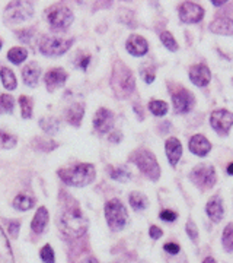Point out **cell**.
Wrapping results in <instances>:
<instances>
[{"instance_id": "6da1fadb", "label": "cell", "mask_w": 233, "mask_h": 263, "mask_svg": "<svg viewBox=\"0 0 233 263\" xmlns=\"http://www.w3.org/2000/svg\"><path fill=\"white\" fill-rule=\"evenodd\" d=\"M60 231L69 238H79L88 230V219L77 206L66 208L58 219Z\"/></svg>"}, {"instance_id": "7a4b0ae2", "label": "cell", "mask_w": 233, "mask_h": 263, "mask_svg": "<svg viewBox=\"0 0 233 263\" xmlns=\"http://www.w3.org/2000/svg\"><path fill=\"white\" fill-rule=\"evenodd\" d=\"M95 174L96 173L92 164H77V165L61 168L58 171L60 179L63 180L66 184L73 186V187H83L86 184L92 183Z\"/></svg>"}, {"instance_id": "3957f363", "label": "cell", "mask_w": 233, "mask_h": 263, "mask_svg": "<svg viewBox=\"0 0 233 263\" xmlns=\"http://www.w3.org/2000/svg\"><path fill=\"white\" fill-rule=\"evenodd\" d=\"M111 85L114 92L118 95L120 98L129 97L134 91V76L131 70L124 65L122 62H115L114 70H112Z\"/></svg>"}, {"instance_id": "277c9868", "label": "cell", "mask_w": 233, "mask_h": 263, "mask_svg": "<svg viewBox=\"0 0 233 263\" xmlns=\"http://www.w3.org/2000/svg\"><path fill=\"white\" fill-rule=\"evenodd\" d=\"M105 218L112 231H120L127 224V209L118 199H111L105 205Z\"/></svg>"}, {"instance_id": "5b68a950", "label": "cell", "mask_w": 233, "mask_h": 263, "mask_svg": "<svg viewBox=\"0 0 233 263\" xmlns=\"http://www.w3.org/2000/svg\"><path fill=\"white\" fill-rule=\"evenodd\" d=\"M47 19L54 31H65L73 22V12L65 5H54L47 10Z\"/></svg>"}, {"instance_id": "8992f818", "label": "cell", "mask_w": 233, "mask_h": 263, "mask_svg": "<svg viewBox=\"0 0 233 263\" xmlns=\"http://www.w3.org/2000/svg\"><path fill=\"white\" fill-rule=\"evenodd\" d=\"M131 160L134 161V164L140 168V171L147 176L150 180H158L160 176V168L155 155L149 151H137Z\"/></svg>"}, {"instance_id": "52a82bcc", "label": "cell", "mask_w": 233, "mask_h": 263, "mask_svg": "<svg viewBox=\"0 0 233 263\" xmlns=\"http://www.w3.org/2000/svg\"><path fill=\"white\" fill-rule=\"evenodd\" d=\"M34 15V8L29 2L16 0L8 5L5 10V21L9 24H20L25 22Z\"/></svg>"}, {"instance_id": "ba28073f", "label": "cell", "mask_w": 233, "mask_h": 263, "mask_svg": "<svg viewBox=\"0 0 233 263\" xmlns=\"http://www.w3.org/2000/svg\"><path fill=\"white\" fill-rule=\"evenodd\" d=\"M72 44H73V40H67V38L43 37L39 43V51L44 56H61L70 48Z\"/></svg>"}, {"instance_id": "9c48e42d", "label": "cell", "mask_w": 233, "mask_h": 263, "mask_svg": "<svg viewBox=\"0 0 233 263\" xmlns=\"http://www.w3.org/2000/svg\"><path fill=\"white\" fill-rule=\"evenodd\" d=\"M191 180L198 187L210 189L216 183V170L211 165H198L191 173Z\"/></svg>"}, {"instance_id": "30bf717a", "label": "cell", "mask_w": 233, "mask_h": 263, "mask_svg": "<svg viewBox=\"0 0 233 263\" xmlns=\"http://www.w3.org/2000/svg\"><path fill=\"white\" fill-rule=\"evenodd\" d=\"M203 16H204V9L197 3L185 2L179 8V18L184 24H197L203 19Z\"/></svg>"}, {"instance_id": "8fae6325", "label": "cell", "mask_w": 233, "mask_h": 263, "mask_svg": "<svg viewBox=\"0 0 233 263\" xmlns=\"http://www.w3.org/2000/svg\"><path fill=\"white\" fill-rule=\"evenodd\" d=\"M211 126L215 127L216 130L219 132L220 135H226L229 133L230 127L233 124V113H229L226 110H217L211 114Z\"/></svg>"}, {"instance_id": "7c38bea8", "label": "cell", "mask_w": 233, "mask_h": 263, "mask_svg": "<svg viewBox=\"0 0 233 263\" xmlns=\"http://www.w3.org/2000/svg\"><path fill=\"white\" fill-rule=\"evenodd\" d=\"M93 126H95V129L99 133L110 132L112 129V126H114V114L110 110H107V108H99L96 111V114H95Z\"/></svg>"}, {"instance_id": "4fadbf2b", "label": "cell", "mask_w": 233, "mask_h": 263, "mask_svg": "<svg viewBox=\"0 0 233 263\" xmlns=\"http://www.w3.org/2000/svg\"><path fill=\"white\" fill-rule=\"evenodd\" d=\"M172 101L177 113H188L194 105V97L186 89H181L179 92L172 95Z\"/></svg>"}, {"instance_id": "5bb4252c", "label": "cell", "mask_w": 233, "mask_h": 263, "mask_svg": "<svg viewBox=\"0 0 233 263\" xmlns=\"http://www.w3.org/2000/svg\"><path fill=\"white\" fill-rule=\"evenodd\" d=\"M125 47H127V51L133 54V56H144L149 50V44L147 41L140 35H131L127 43H125Z\"/></svg>"}, {"instance_id": "9a60e30c", "label": "cell", "mask_w": 233, "mask_h": 263, "mask_svg": "<svg viewBox=\"0 0 233 263\" xmlns=\"http://www.w3.org/2000/svg\"><path fill=\"white\" fill-rule=\"evenodd\" d=\"M189 79L197 86H205L211 79V73L205 65H196L189 69Z\"/></svg>"}, {"instance_id": "2e32d148", "label": "cell", "mask_w": 233, "mask_h": 263, "mask_svg": "<svg viewBox=\"0 0 233 263\" xmlns=\"http://www.w3.org/2000/svg\"><path fill=\"white\" fill-rule=\"evenodd\" d=\"M67 79V73L63 69H51L46 75V86L50 92H53L54 89L63 86Z\"/></svg>"}, {"instance_id": "e0dca14e", "label": "cell", "mask_w": 233, "mask_h": 263, "mask_svg": "<svg viewBox=\"0 0 233 263\" xmlns=\"http://www.w3.org/2000/svg\"><path fill=\"white\" fill-rule=\"evenodd\" d=\"M189 149L198 157H205L211 149V143L207 141L203 135H196L189 141Z\"/></svg>"}, {"instance_id": "ac0fdd59", "label": "cell", "mask_w": 233, "mask_h": 263, "mask_svg": "<svg viewBox=\"0 0 233 263\" xmlns=\"http://www.w3.org/2000/svg\"><path fill=\"white\" fill-rule=\"evenodd\" d=\"M205 212L213 222H220L223 218V203L220 197H211L205 206Z\"/></svg>"}, {"instance_id": "d6986e66", "label": "cell", "mask_w": 233, "mask_h": 263, "mask_svg": "<svg viewBox=\"0 0 233 263\" xmlns=\"http://www.w3.org/2000/svg\"><path fill=\"white\" fill-rule=\"evenodd\" d=\"M165 148H166V155H168L171 165L175 167L179 158H181V155H182V145H181V142L178 141L177 138H171V139L166 141Z\"/></svg>"}, {"instance_id": "ffe728a7", "label": "cell", "mask_w": 233, "mask_h": 263, "mask_svg": "<svg viewBox=\"0 0 233 263\" xmlns=\"http://www.w3.org/2000/svg\"><path fill=\"white\" fill-rule=\"evenodd\" d=\"M41 75V69L35 62H31L28 65L24 67L22 70V78H24V82L28 85V86H35Z\"/></svg>"}, {"instance_id": "44dd1931", "label": "cell", "mask_w": 233, "mask_h": 263, "mask_svg": "<svg viewBox=\"0 0 233 263\" xmlns=\"http://www.w3.org/2000/svg\"><path fill=\"white\" fill-rule=\"evenodd\" d=\"M47 222H48V211L44 206H41L32 218L31 228L35 234H43V231L46 230Z\"/></svg>"}, {"instance_id": "7402d4cb", "label": "cell", "mask_w": 233, "mask_h": 263, "mask_svg": "<svg viewBox=\"0 0 233 263\" xmlns=\"http://www.w3.org/2000/svg\"><path fill=\"white\" fill-rule=\"evenodd\" d=\"M210 29L220 35H233V21L229 18H217L210 24Z\"/></svg>"}, {"instance_id": "603a6c76", "label": "cell", "mask_w": 233, "mask_h": 263, "mask_svg": "<svg viewBox=\"0 0 233 263\" xmlns=\"http://www.w3.org/2000/svg\"><path fill=\"white\" fill-rule=\"evenodd\" d=\"M83 113H84V107L83 104L80 103H75L72 104L67 110H66V120L73 124V126H79L82 119H83Z\"/></svg>"}, {"instance_id": "cb8c5ba5", "label": "cell", "mask_w": 233, "mask_h": 263, "mask_svg": "<svg viewBox=\"0 0 233 263\" xmlns=\"http://www.w3.org/2000/svg\"><path fill=\"white\" fill-rule=\"evenodd\" d=\"M0 260L3 263H13L12 247H10L6 234L3 233L2 227H0Z\"/></svg>"}, {"instance_id": "d4e9b609", "label": "cell", "mask_w": 233, "mask_h": 263, "mask_svg": "<svg viewBox=\"0 0 233 263\" xmlns=\"http://www.w3.org/2000/svg\"><path fill=\"white\" fill-rule=\"evenodd\" d=\"M35 205V199L34 197L28 196V195H18V196L15 197V200H13V208L15 209H18V211H28L31 208Z\"/></svg>"}, {"instance_id": "484cf974", "label": "cell", "mask_w": 233, "mask_h": 263, "mask_svg": "<svg viewBox=\"0 0 233 263\" xmlns=\"http://www.w3.org/2000/svg\"><path fill=\"white\" fill-rule=\"evenodd\" d=\"M0 78H2V82H3V86L6 88V89H15L16 88V78H15V73L8 69V67H2V70H0Z\"/></svg>"}, {"instance_id": "4316f807", "label": "cell", "mask_w": 233, "mask_h": 263, "mask_svg": "<svg viewBox=\"0 0 233 263\" xmlns=\"http://www.w3.org/2000/svg\"><path fill=\"white\" fill-rule=\"evenodd\" d=\"M130 205L136 211H143L147 208L149 202H147V197L141 195L140 192H133L130 195Z\"/></svg>"}, {"instance_id": "83f0119b", "label": "cell", "mask_w": 233, "mask_h": 263, "mask_svg": "<svg viewBox=\"0 0 233 263\" xmlns=\"http://www.w3.org/2000/svg\"><path fill=\"white\" fill-rule=\"evenodd\" d=\"M28 57V51L24 47H13L8 53V59L15 65H20Z\"/></svg>"}, {"instance_id": "f1b7e54d", "label": "cell", "mask_w": 233, "mask_h": 263, "mask_svg": "<svg viewBox=\"0 0 233 263\" xmlns=\"http://www.w3.org/2000/svg\"><path fill=\"white\" fill-rule=\"evenodd\" d=\"M39 126H41L47 133H50V135H56L57 132L60 130V123L57 122L56 119H53V117L43 119V120L39 122Z\"/></svg>"}, {"instance_id": "f546056e", "label": "cell", "mask_w": 233, "mask_h": 263, "mask_svg": "<svg viewBox=\"0 0 233 263\" xmlns=\"http://www.w3.org/2000/svg\"><path fill=\"white\" fill-rule=\"evenodd\" d=\"M149 110L155 114V116L160 117V116H165V114L168 113V104L165 103V101L153 100V101H150Z\"/></svg>"}, {"instance_id": "4dcf8cb0", "label": "cell", "mask_w": 233, "mask_h": 263, "mask_svg": "<svg viewBox=\"0 0 233 263\" xmlns=\"http://www.w3.org/2000/svg\"><path fill=\"white\" fill-rule=\"evenodd\" d=\"M13 111V98L9 94L0 95V114H9Z\"/></svg>"}, {"instance_id": "1f68e13d", "label": "cell", "mask_w": 233, "mask_h": 263, "mask_svg": "<svg viewBox=\"0 0 233 263\" xmlns=\"http://www.w3.org/2000/svg\"><path fill=\"white\" fill-rule=\"evenodd\" d=\"M19 104H20V111L24 119H31L32 116V100L28 97H19Z\"/></svg>"}, {"instance_id": "d6a6232c", "label": "cell", "mask_w": 233, "mask_h": 263, "mask_svg": "<svg viewBox=\"0 0 233 263\" xmlns=\"http://www.w3.org/2000/svg\"><path fill=\"white\" fill-rule=\"evenodd\" d=\"M16 145V138L6 132L0 130V148L2 149H12Z\"/></svg>"}, {"instance_id": "836d02e7", "label": "cell", "mask_w": 233, "mask_h": 263, "mask_svg": "<svg viewBox=\"0 0 233 263\" xmlns=\"http://www.w3.org/2000/svg\"><path fill=\"white\" fill-rule=\"evenodd\" d=\"M223 246L224 250L233 252V224H229V226L224 228Z\"/></svg>"}, {"instance_id": "e575fe53", "label": "cell", "mask_w": 233, "mask_h": 263, "mask_svg": "<svg viewBox=\"0 0 233 263\" xmlns=\"http://www.w3.org/2000/svg\"><path fill=\"white\" fill-rule=\"evenodd\" d=\"M111 179L125 183V181H129V180H130V171L125 168V167H120V168L111 170Z\"/></svg>"}, {"instance_id": "d590c367", "label": "cell", "mask_w": 233, "mask_h": 263, "mask_svg": "<svg viewBox=\"0 0 233 263\" xmlns=\"http://www.w3.org/2000/svg\"><path fill=\"white\" fill-rule=\"evenodd\" d=\"M160 40H162L163 46L166 48H169L171 51H177L178 50V44L177 41H175V38H174V35H172L171 32H168V31H165V32L160 34Z\"/></svg>"}, {"instance_id": "8d00e7d4", "label": "cell", "mask_w": 233, "mask_h": 263, "mask_svg": "<svg viewBox=\"0 0 233 263\" xmlns=\"http://www.w3.org/2000/svg\"><path fill=\"white\" fill-rule=\"evenodd\" d=\"M155 75H156V70H155V66H143L141 67V78L147 82V84H152L155 81Z\"/></svg>"}, {"instance_id": "74e56055", "label": "cell", "mask_w": 233, "mask_h": 263, "mask_svg": "<svg viewBox=\"0 0 233 263\" xmlns=\"http://www.w3.org/2000/svg\"><path fill=\"white\" fill-rule=\"evenodd\" d=\"M39 256L44 263H54V252H53L51 246H44L39 252Z\"/></svg>"}, {"instance_id": "f35d334b", "label": "cell", "mask_w": 233, "mask_h": 263, "mask_svg": "<svg viewBox=\"0 0 233 263\" xmlns=\"http://www.w3.org/2000/svg\"><path fill=\"white\" fill-rule=\"evenodd\" d=\"M16 35H18V40H20L22 43L31 44L32 40L35 38V31L34 29H24V31H18Z\"/></svg>"}, {"instance_id": "ab89813d", "label": "cell", "mask_w": 233, "mask_h": 263, "mask_svg": "<svg viewBox=\"0 0 233 263\" xmlns=\"http://www.w3.org/2000/svg\"><path fill=\"white\" fill-rule=\"evenodd\" d=\"M19 228H20V222H19V221H10L9 224H8V231H9V234L12 235L13 238L18 237Z\"/></svg>"}, {"instance_id": "60d3db41", "label": "cell", "mask_w": 233, "mask_h": 263, "mask_svg": "<svg viewBox=\"0 0 233 263\" xmlns=\"http://www.w3.org/2000/svg\"><path fill=\"white\" fill-rule=\"evenodd\" d=\"M186 233H188V235H189V238L191 240H194V241H197V238H198V231H197V227L194 222H188L186 224Z\"/></svg>"}, {"instance_id": "b9f144b4", "label": "cell", "mask_w": 233, "mask_h": 263, "mask_svg": "<svg viewBox=\"0 0 233 263\" xmlns=\"http://www.w3.org/2000/svg\"><path fill=\"white\" fill-rule=\"evenodd\" d=\"M177 218L178 215L174 211H162V212H160V219H163V221H166V222H172V221H175Z\"/></svg>"}, {"instance_id": "7bdbcfd3", "label": "cell", "mask_w": 233, "mask_h": 263, "mask_svg": "<svg viewBox=\"0 0 233 263\" xmlns=\"http://www.w3.org/2000/svg\"><path fill=\"white\" fill-rule=\"evenodd\" d=\"M163 249L171 254H178L179 253V246L177 243H166V245L163 246Z\"/></svg>"}, {"instance_id": "ee69618b", "label": "cell", "mask_w": 233, "mask_h": 263, "mask_svg": "<svg viewBox=\"0 0 233 263\" xmlns=\"http://www.w3.org/2000/svg\"><path fill=\"white\" fill-rule=\"evenodd\" d=\"M149 233H150V237L152 238H160L162 237V230L160 228H158L156 226H153V227H150V230H149Z\"/></svg>"}, {"instance_id": "f6af8a7d", "label": "cell", "mask_w": 233, "mask_h": 263, "mask_svg": "<svg viewBox=\"0 0 233 263\" xmlns=\"http://www.w3.org/2000/svg\"><path fill=\"white\" fill-rule=\"evenodd\" d=\"M89 62H91V56H82L79 59V62H77V66H79L82 70H84V69L88 67V65H89Z\"/></svg>"}, {"instance_id": "bcb514c9", "label": "cell", "mask_w": 233, "mask_h": 263, "mask_svg": "<svg viewBox=\"0 0 233 263\" xmlns=\"http://www.w3.org/2000/svg\"><path fill=\"white\" fill-rule=\"evenodd\" d=\"M120 138H121V133L118 132V133H114V135H111V136H110V141L120 142Z\"/></svg>"}, {"instance_id": "7dc6e473", "label": "cell", "mask_w": 233, "mask_h": 263, "mask_svg": "<svg viewBox=\"0 0 233 263\" xmlns=\"http://www.w3.org/2000/svg\"><path fill=\"white\" fill-rule=\"evenodd\" d=\"M80 263H98V260H96L95 257H86V259H83Z\"/></svg>"}, {"instance_id": "c3c4849f", "label": "cell", "mask_w": 233, "mask_h": 263, "mask_svg": "<svg viewBox=\"0 0 233 263\" xmlns=\"http://www.w3.org/2000/svg\"><path fill=\"white\" fill-rule=\"evenodd\" d=\"M227 173H229L230 176H233V162H230V164L227 165Z\"/></svg>"}, {"instance_id": "681fc988", "label": "cell", "mask_w": 233, "mask_h": 263, "mask_svg": "<svg viewBox=\"0 0 233 263\" xmlns=\"http://www.w3.org/2000/svg\"><path fill=\"white\" fill-rule=\"evenodd\" d=\"M203 263H216V260L213 259V257H207Z\"/></svg>"}, {"instance_id": "f907efd6", "label": "cell", "mask_w": 233, "mask_h": 263, "mask_svg": "<svg viewBox=\"0 0 233 263\" xmlns=\"http://www.w3.org/2000/svg\"><path fill=\"white\" fill-rule=\"evenodd\" d=\"M213 5L215 6H222V5H224V2H213Z\"/></svg>"}, {"instance_id": "816d5d0a", "label": "cell", "mask_w": 233, "mask_h": 263, "mask_svg": "<svg viewBox=\"0 0 233 263\" xmlns=\"http://www.w3.org/2000/svg\"><path fill=\"white\" fill-rule=\"evenodd\" d=\"M0 48H2V41H0Z\"/></svg>"}]
</instances>
